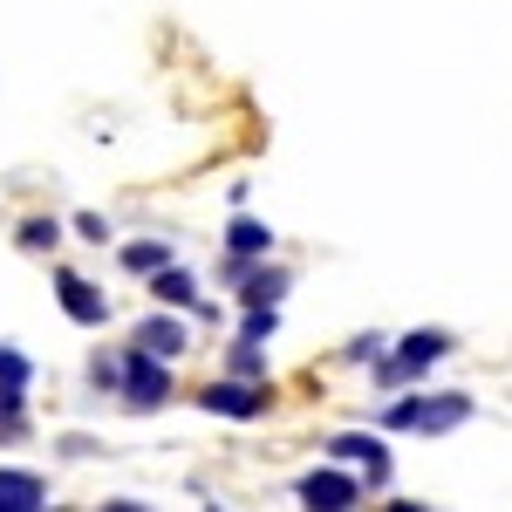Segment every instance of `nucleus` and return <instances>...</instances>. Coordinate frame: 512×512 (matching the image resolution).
Wrapping results in <instances>:
<instances>
[{
    "mask_svg": "<svg viewBox=\"0 0 512 512\" xmlns=\"http://www.w3.org/2000/svg\"><path fill=\"white\" fill-rule=\"evenodd\" d=\"M437 355H451V335H444V328H417V335H403L396 362H383V383H410L417 369H431Z\"/></svg>",
    "mask_w": 512,
    "mask_h": 512,
    "instance_id": "nucleus-3",
    "label": "nucleus"
},
{
    "mask_svg": "<svg viewBox=\"0 0 512 512\" xmlns=\"http://www.w3.org/2000/svg\"><path fill=\"white\" fill-rule=\"evenodd\" d=\"M55 239H62V226H55V219H28V226H21V246H28V253H48Z\"/></svg>",
    "mask_w": 512,
    "mask_h": 512,
    "instance_id": "nucleus-15",
    "label": "nucleus"
},
{
    "mask_svg": "<svg viewBox=\"0 0 512 512\" xmlns=\"http://www.w3.org/2000/svg\"><path fill=\"white\" fill-rule=\"evenodd\" d=\"M212 417H267V383H205V396H198Z\"/></svg>",
    "mask_w": 512,
    "mask_h": 512,
    "instance_id": "nucleus-4",
    "label": "nucleus"
},
{
    "mask_svg": "<svg viewBox=\"0 0 512 512\" xmlns=\"http://www.w3.org/2000/svg\"><path fill=\"white\" fill-rule=\"evenodd\" d=\"M274 328H280V315H274V308H246V328H239V335H246V342H267Z\"/></svg>",
    "mask_w": 512,
    "mask_h": 512,
    "instance_id": "nucleus-16",
    "label": "nucleus"
},
{
    "mask_svg": "<svg viewBox=\"0 0 512 512\" xmlns=\"http://www.w3.org/2000/svg\"><path fill=\"white\" fill-rule=\"evenodd\" d=\"M117 390H123V403H130V410H158L164 396H171V369H164V355L130 349L117 362Z\"/></svg>",
    "mask_w": 512,
    "mask_h": 512,
    "instance_id": "nucleus-2",
    "label": "nucleus"
},
{
    "mask_svg": "<svg viewBox=\"0 0 512 512\" xmlns=\"http://www.w3.org/2000/svg\"><path fill=\"white\" fill-rule=\"evenodd\" d=\"M137 349L164 355V362H171V355H185V349H192V342H185V321H171V315H151L144 328H137Z\"/></svg>",
    "mask_w": 512,
    "mask_h": 512,
    "instance_id": "nucleus-8",
    "label": "nucleus"
},
{
    "mask_svg": "<svg viewBox=\"0 0 512 512\" xmlns=\"http://www.w3.org/2000/svg\"><path fill=\"white\" fill-rule=\"evenodd\" d=\"M226 246H233V253H267V246H274V233H267L260 219H233V233H226Z\"/></svg>",
    "mask_w": 512,
    "mask_h": 512,
    "instance_id": "nucleus-14",
    "label": "nucleus"
},
{
    "mask_svg": "<svg viewBox=\"0 0 512 512\" xmlns=\"http://www.w3.org/2000/svg\"><path fill=\"white\" fill-rule=\"evenodd\" d=\"M233 376H246V383H260V376H267V355H260L253 342H246V349L233 355Z\"/></svg>",
    "mask_w": 512,
    "mask_h": 512,
    "instance_id": "nucleus-17",
    "label": "nucleus"
},
{
    "mask_svg": "<svg viewBox=\"0 0 512 512\" xmlns=\"http://www.w3.org/2000/svg\"><path fill=\"white\" fill-rule=\"evenodd\" d=\"M0 437H21V410H7V403H0Z\"/></svg>",
    "mask_w": 512,
    "mask_h": 512,
    "instance_id": "nucleus-19",
    "label": "nucleus"
},
{
    "mask_svg": "<svg viewBox=\"0 0 512 512\" xmlns=\"http://www.w3.org/2000/svg\"><path fill=\"white\" fill-rule=\"evenodd\" d=\"M383 444L376 437H362V431H349V437H328V458H342V465H369Z\"/></svg>",
    "mask_w": 512,
    "mask_h": 512,
    "instance_id": "nucleus-12",
    "label": "nucleus"
},
{
    "mask_svg": "<svg viewBox=\"0 0 512 512\" xmlns=\"http://www.w3.org/2000/svg\"><path fill=\"white\" fill-rule=\"evenodd\" d=\"M301 499H308V506H321V512H342V506H355V499H362V485L321 465V472H308V478H301Z\"/></svg>",
    "mask_w": 512,
    "mask_h": 512,
    "instance_id": "nucleus-6",
    "label": "nucleus"
},
{
    "mask_svg": "<svg viewBox=\"0 0 512 512\" xmlns=\"http://www.w3.org/2000/svg\"><path fill=\"white\" fill-rule=\"evenodd\" d=\"M76 233H82V239H96V246H103V239H110V226H103L96 212H82V219H76Z\"/></svg>",
    "mask_w": 512,
    "mask_h": 512,
    "instance_id": "nucleus-18",
    "label": "nucleus"
},
{
    "mask_svg": "<svg viewBox=\"0 0 512 512\" xmlns=\"http://www.w3.org/2000/svg\"><path fill=\"white\" fill-rule=\"evenodd\" d=\"M48 499V485L35 472H0V512H35Z\"/></svg>",
    "mask_w": 512,
    "mask_h": 512,
    "instance_id": "nucleus-9",
    "label": "nucleus"
},
{
    "mask_svg": "<svg viewBox=\"0 0 512 512\" xmlns=\"http://www.w3.org/2000/svg\"><path fill=\"white\" fill-rule=\"evenodd\" d=\"M472 417V396H396L383 410V431H458Z\"/></svg>",
    "mask_w": 512,
    "mask_h": 512,
    "instance_id": "nucleus-1",
    "label": "nucleus"
},
{
    "mask_svg": "<svg viewBox=\"0 0 512 512\" xmlns=\"http://www.w3.org/2000/svg\"><path fill=\"white\" fill-rule=\"evenodd\" d=\"M151 287H158V301H171V308H198V280L185 267H171V260L151 274Z\"/></svg>",
    "mask_w": 512,
    "mask_h": 512,
    "instance_id": "nucleus-10",
    "label": "nucleus"
},
{
    "mask_svg": "<svg viewBox=\"0 0 512 512\" xmlns=\"http://www.w3.org/2000/svg\"><path fill=\"white\" fill-rule=\"evenodd\" d=\"M233 274H239V301H246V308H280L287 274H274V267H246V253L233 260Z\"/></svg>",
    "mask_w": 512,
    "mask_h": 512,
    "instance_id": "nucleus-7",
    "label": "nucleus"
},
{
    "mask_svg": "<svg viewBox=\"0 0 512 512\" xmlns=\"http://www.w3.org/2000/svg\"><path fill=\"white\" fill-rule=\"evenodd\" d=\"M55 294H62V315L82 321V328H103V321H110V301H103L82 274H62V280H55Z\"/></svg>",
    "mask_w": 512,
    "mask_h": 512,
    "instance_id": "nucleus-5",
    "label": "nucleus"
},
{
    "mask_svg": "<svg viewBox=\"0 0 512 512\" xmlns=\"http://www.w3.org/2000/svg\"><path fill=\"white\" fill-rule=\"evenodd\" d=\"M164 260H171V246H158V239H137V246H123V267H130V274H158Z\"/></svg>",
    "mask_w": 512,
    "mask_h": 512,
    "instance_id": "nucleus-13",
    "label": "nucleus"
},
{
    "mask_svg": "<svg viewBox=\"0 0 512 512\" xmlns=\"http://www.w3.org/2000/svg\"><path fill=\"white\" fill-rule=\"evenodd\" d=\"M28 376H35V369H28V355L0 342V396H28Z\"/></svg>",
    "mask_w": 512,
    "mask_h": 512,
    "instance_id": "nucleus-11",
    "label": "nucleus"
}]
</instances>
